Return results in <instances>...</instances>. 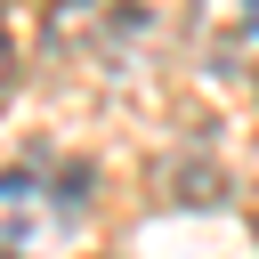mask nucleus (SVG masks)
<instances>
[{"label":"nucleus","instance_id":"2","mask_svg":"<svg viewBox=\"0 0 259 259\" xmlns=\"http://www.w3.org/2000/svg\"><path fill=\"white\" fill-rule=\"evenodd\" d=\"M138 32H146V0H65V8H49V49L97 65V73H121L138 57Z\"/></svg>","mask_w":259,"mask_h":259},{"label":"nucleus","instance_id":"3","mask_svg":"<svg viewBox=\"0 0 259 259\" xmlns=\"http://www.w3.org/2000/svg\"><path fill=\"white\" fill-rule=\"evenodd\" d=\"M186 40L202 65H251L259 57V0H194Z\"/></svg>","mask_w":259,"mask_h":259},{"label":"nucleus","instance_id":"1","mask_svg":"<svg viewBox=\"0 0 259 259\" xmlns=\"http://www.w3.org/2000/svg\"><path fill=\"white\" fill-rule=\"evenodd\" d=\"M89 235V194L73 170H0V259H65Z\"/></svg>","mask_w":259,"mask_h":259},{"label":"nucleus","instance_id":"4","mask_svg":"<svg viewBox=\"0 0 259 259\" xmlns=\"http://www.w3.org/2000/svg\"><path fill=\"white\" fill-rule=\"evenodd\" d=\"M8 81H16V40H8V16H0V97H8Z\"/></svg>","mask_w":259,"mask_h":259}]
</instances>
